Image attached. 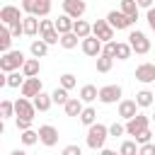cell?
I'll return each mask as SVG.
<instances>
[{
  "label": "cell",
  "mask_w": 155,
  "mask_h": 155,
  "mask_svg": "<svg viewBox=\"0 0 155 155\" xmlns=\"http://www.w3.org/2000/svg\"><path fill=\"white\" fill-rule=\"evenodd\" d=\"M107 138H109V126H104L99 121H94L92 126H87V148L90 150H102L104 143H107Z\"/></svg>",
  "instance_id": "1"
},
{
  "label": "cell",
  "mask_w": 155,
  "mask_h": 155,
  "mask_svg": "<svg viewBox=\"0 0 155 155\" xmlns=\"http://www.w3.org/2000/svg\"><path fill=\"white\" fill-rule=\"evenodd\" d=\"M73 24H75V19H73L70 15H65V12H63V15L56 19V29H58L61 34H65V31H73Z\"/></svg>",
  "instance_id": "23"
},
{
  "label": "cell",
  "mask_w": 155,
  "mask_h": 155,
  "mask_svg": "<svg viewBox=\"0 0 155 155\" xmlns=\"http://www.w3.org/2000/svg\"><path fill=\"white\" fill-rule=\"evenodd\" d=\"M51 97H53V104H61V107L70 99V97H68V90H65L63 85H61V87H56V90L51 92Z\"/></svg>",
  "instance_id": "31"
},
{
  "label": "cell",
  "mask_w": 155,
  "mask_h": 155,
  "mask_svg": "<svg viewBox=\"0 0 155 155\" xmlns=\"http://www.w3.org/2000/svg\"><path fill=\"white\" fill-rule=\"evenodd\" d=\"M41 39H44L48 46L61 44V31H58V29H48V31H44V34H41Z\"/></svg>",
  "instance_id": "36"
},
{
  "label": "cell",
  "mask_w": 155,
  "mask_h": 155,
  "mask_svg": "<svg viewBox=\"0 0 155 155\" xmlns=\"http://www.w3.org/2000/svg\"><path fill=\"white\" fill-rule=\"evenodd\" d=\"M131 53H133V48H131L128 41H126V44H116V56H114V58H119V61H128Z\"/></svg>",
  "instance_id": "30"
},
{
  "label": "cell",
  "mask_w": 155,
  "mask_h": 155,
  "mask_svg": "<svg viewBox=\"0 0 155 155\" xmlns=\"http://www.w3.org/2000/svg\"><path fill=\"white\" fill-rule=\"evenodd\" d=\"M51 104H53V97H51V94H46L44 90L34 97V107H36V111H48V109H51Z\"/></svg>",
  "instance_id": "20"
},
{
  "label": "cell",
  "mask_w": 155,
  "mask_h": 155,
  "mask_svg": "<svg viewBox=\"0 0 155 155\" xmlns=\"http://www.w3.org/2000/svg\"><path fill=\"white\" fill-rule=\"evenodd\" d=\"M102 53L114 58V56H116V41H114V39H111V41H104V48H102Z\"/></svg>",
  "instance_id": "40"
},
{
  "label": "cell",
  "mask_w": 155,
  "mask_h": 155,
  "mask_svg": "<svg viewBox=\"0 0 155 155\" xmlns=\"http://www.w3.org/2000/svg\"><path fill=\"white\" fill-rule=\"evenodd\" d=\"M41 90H44V82L39 80V75H34V78H27V80H24V85L19 87V92H22L24 97H29V99H34V97H36Z\"/></svg>",
  "instance_id": "12"
},
{
  "label": "cell",
  "mask_w": 155,
  "mask_h": 155,
  "mask_svg": "<svg viewBox=\"0 0 155 155\" xmlns=\"http://www.w3.org/2000/svg\"><path fill=\"white\" fill-rule=\"evenodd\" d=\"M12 31H10V24H2V29H0V51L5 53V51H10V46H12Z\"/></svg>",
  "instance_id": "21"
},
{
  "label": "cell",
  "mask_w": 155,
  "mask_h": 155,
  "mask_svg": "<svg viewBox=\"0 0 155 155\" xmlns=\"http://www.w3.org/2000/svg\"><path fill=\"white\" fill-rule=\"evenodd\" d=\"M138 114V102L136 99H121L119 102V116L124 119V121H128L131 116H136Z\"/></svg>",
  "instance_id": "16"
},
{
  "label": "cell",
  "mask_w": 155,
  "mask_h": 155,
  "mask_svg": "<svg viewBox=\"0 0 155 155\" xmlns=\"http://www.w3.org/2000/svg\"><path fill=\"white\" fill-rule=\"evenodd\" d=\"M34 114H36V107H34V99H29V97H19L17 102H15V116H24V119H34Z\"/></svg>",
  "instance_id": "8"
},
{
  "label": "cell",
  "mask_w": 155,
  "mask_h": 155,
  "mask_svg": "<svg viewBox=\"0 0 155 155\" xmlns=\"http://www.w3.org/2000/svg\"><path fill=\"white\" fill-rule=\"evenodd\" d=\"M29 53H31V56H36V58H44V56L48 53V44H46L44 39H34V41H31V46H29Z\"/></svg>",
  "instance_id": "22"
},
{
  "label": "cell",
  "mask_w": 155,
  "mask_h": 155,
  "mask_svg": "<svg viewBox=\"0 0 155 155\" xmlns=\"http://www.w3.org/2000/svg\"><path fill=\"white\" fill-rule=\"evenodd\" d=\"M136 2H138V7H145V10L153 7V0H136Z\"/></svg>",
  "instance_id": "47"
},
{
  "label": "cell",
  "mask_w": 155,
  "mask_h": 155,
  "mask_svg": "<svg viewBox=\"0 0 155 155\" xmlns=\"http://www.w3.org/2000/svg\"><path fill=\"white\" fill-rule=\"evenodd\" d=\"M10 31H12V36H15V39H19V36L24 34V24H22V19H19V22H15V24H10Z\"/></svg>",
  "instance_id": "41"
},
{
  "label": "cell",
  "mask_w": 155,
  "mask_h": 155,
  "mask_svg": "<svg viewBox=\"0 0 155 155\" xmlns=\"http://www.w3.org/2000/svg\"><path fill=\"white\" fill-rule=\"evenodd\" d=\"M128 44H131V48H133L136 53H140V56H145V53L150 51V39H148L143 31H138V29H133V31L128 34Z\"/></svg>",
  "instance_id": "4"
},
{
  "label": "cell",
  "mask_w": 155,
  "mask_h": 155,
  "mask_svg": "<svg viewBox=\"0 0 155 155\" xmlns=\"http://www.w3.org/2000/svg\"><path fill=\"white\" fill-rule=\"evenodd\" d=\"M85 10H87L85 0H63V12L70 15L73 19H80L85 15Z\"/></svg>",
  "instance_id": "14"
},
{
  "label": "cell",
  "mask_w": 155,
  "mask_h": 155,
  "mask_svg": "<svg viewBox=\"0 0 155 155\" xmlns=\"http://www.w3.org/2000/svg\"><path fill=\"white\" fill-rule=\"evenodd\" d=\"M10 116H15V102L2 99L0 102V119H10Z\"/></svg>",
  "instance_id": "34"
},
{
  "label": "cell",
  "mask_w": 155,
  "mask_h": 155,
  "mask_svg": "<svg viewBox=\"0 0 155 155\" xmlns=\"http://www.w3.org/2000/svg\"><path fill=\"white\" fill-rule=\"evenodd\" d=\"M111 65H114V58L111 56H97V73H109L111 70Z\"/></svg>",
  "instance_id": "29"
},
{
  "label": "cell",
  "mask_w": 155,
  "mask_h": 155,
  "mask_svg": "<svg viewBox=\"0 0 155 155\" xmlns=\"http://www.w3.org/2000/svg\"><path fill=\"white\" fill-rule=\"evenodd\" d=\"M80 99L82 102H94V99H99V90L94 85H82L80 87Z\"/></svg>",
  "instance_id": "25"
},
{
  "label": "cell",
  "mask_w": 155,
  "mask_h": 155,
  "mask_svg": "<svg viewBox=\"0 0 155 155\" xmlns=\"http://www.w3.org/2000/svg\"><path fill=\"white\" fill-rule=\"evenodd\" d=\"M124 133H126V124H116V121H114V124L109 126V136L116 138V136H124Z\"/></svg>",
  "instance_id": "39"
},
{
  "label": "cell",
  "mask_w": 155,
  "mask_h": 155,
  "mask_svg": "<svg viewBox=\"0 0 155 155\" xmlns=\"http://www.w3.org/2000/svg\"><path fill=\"white\" fill-rule=\"evenodd\" d=\"M24 53L22 51H5L2 53V58H0V70L2 73H10V70H22V65H24Z\"/></svg>",
  "instance_id": "2"
},
{
  "label": "cell",
  "mask_w": 155,
  "mask_h": 155,
  "mask_svg": "<svg viewBox=\"0 0 155 155\" xmlns=\"http://www.w3.org/2000/svg\"><path fill=\"white\" fill-rule=\"evenodd\" d=\"M136 80L138 82H143V85H148V82H155V63H140L138 68H136Z\"/></svg>",
  "instance_id": "13"
},
{
  "label": "cell",
  "mask_w": 155,
  "mask_h": 155,
  "mask_svg": "<svg viewBox=\"0 0 155 155\" xmlns=\"http://www.w3.org/2000/svg\"><path fill=\"white\" fill-rule=\"evenodd\" d=\"M22 24H24V34L27 36H36L39 34V27H41V19L36 15H24Z\"/></svg>",
  "instance_id": "17"
},
{
  "label": "cell",
  "mask_w": 155,
  "mask_h": 155,
  "mask_svg": "<svg viewBox=\"0 0 155 155\" xmlns=\"http://www.w3.org/2000/svg\"><path fill=\"white\" fill-rule=\"evenodd\" d=\"M153 124H155V114H153Z\"/></svg>",
  "instance_id": "48"
},
{
  "label": "cell",
  "mask_w": 155,
  "mask_h": 155,
  "mask_svg": "<svg viewBox=\"0 0 155 155\" xmlns=\"http://www.w3.org/2000/svg\"><path fill=\"white\" fill-rule=\"evenodd\" d=\"M78 34L75 31H65V34H61V46L65 48V51H70V48H75L78 46Z\"/></svg>",
  "instance_id": "26"
},
{
  "label": "cell",
  "mask_w": 155,
  "mask_h": 155,
  "mask_svg": "<svg viewBox=\"0 0 155 155\" xmlns=\"http://www.w3.org/2000/svg\"><path fill=\"white\" fill-rule=\"evenodd\" d=\"M73 31H75L80 39H85V36H90V34H92V24H90V22H85V19L80 17V19H75V24H73Z\"/></svg>",
  "instance_id": "24"
},
{
  "label": "cell",
  "mask_w": 155,
  "mask_h": 155,
  "mask_svg": "<svg viewBox=\"0 0 155 155\" xmlns=\"http://www.w3.org/2000/svg\"><path fill=\"white\" fill-rule=\"evenodd\" d=\"M119 10L126 12L128 17H136V19H138V2H136V0H121Z\"/></svg>",
  "instance_id": "28"
},
{
  "label": "cell",
  "mask_w": 155,
  "mask_h": 155,
  "mask_svg": "<svg viewBox=\"0 0 155 155\" xmlns=\"http://www.w3.org/2000/svg\"><path fill=\"white\" fill-rule=\"evenodd\" d=\"M136 102H138V107H150L153 104V92L150 90H140V92H136Z\"/></svg>",
  "instance_id": "32"
},
{
  "label": "cell",
  "mask_w": 155,
  "mask_h": 155,
  "mask_svg": "<svg viewBox=\"0 0 155 155\" xmlns=\"http://www.w3.org/2000/svg\"><path fill=\"white\" fill-rule=\"evenodd\" d=\"M138 148H140V145H138V140H124V143H121V148H119V153H121V155H136V153H138Z\"/></svg>",
  "instance_id": "35"
},
{
  "label": "cell",
  "mask_w": 155,
  "mask_h": 155,
  "mask_svg": "<svg viewBox=\"0 0 155 155\" xmlns=\"http://www.w3.org/2000/svg\"><path fill=\"white\" fill-rule=\"evenodd\" d=\"M153 31H155V29H153Z\"/></svg>",
  "instance_id": "49"
},
{
  "label": "cell",
  "mask_w": 155,
  "mask_h": 155,
  "mask_svg": "<svg viewBox=\"0 0 155 155\" xmlns=\"http://www.w3.org/2000/svg\"><path fill=\"white\" fill-rule=\"evenodd\" d=\"M22 143L24 145H34L36 140H39V131H31V128H27V131H22Z\"/></svg>",
  "instance_id": "37"
},
{
  "label": "cell",
  "mask_w": 155,
  "mask_h": 155,
  "mask_svg": "<svg viewBox=\"0 0 155 155\" xmlns=\"http://www.w3.org/2000/svg\"><path fill=\"white\" fill-rule=\"evenodd\" d=\"M24 80H27V75L19 73V70H10L7 73V87H22Z\"/></svg>",
  "instance_id": "27"
},
{
  "label": "cell",
  "mask_w": 155,
  "mask_h": 155,
  "mask_svg": "<svg viewBox=\"0 0 155 155\" xmlns=\"http://www.w3.org/2000/svg\"><path fill=\"white\" fill-rule=\"evenodd\" d=\"M138 153L140 155H155V143H140V148H138Z\"/></svg>",
  "instance_id": "43"
},
{
  "label": "cell",
  "mask_w": 155,
  "mask_h": 155,
  "mask_svg": "<svg viewBox=\"0 0 155 155\" xmlns=\"http://www.w3.org/2000/svg\"><path fill=\"white\" fill-rule=\"evenodd\" d=\"M22 10H24L27 15L48 17V12H51V0H22Z\"/></svg>",
  "instance_id": "3"
},
{
  "label": "cell",
  "mask_w": 155,
  "mask_h": 155,
  "mask_svg": "<svg viewBox=\"0 0 155 155\" xmlns=\"http://www.w3.org/2000/svg\"><path fill=\"white\" fill-rule=\"evenodd\" d=\"M82 150H80V145H65L63 148V155H80Z\"/></svg>",
  "instance_id": "45"
},
{
  "label": "cell",
  "mask_w": 155,
  "mask_h": 155,
  "mask_svg": "<svg viewBox=\"0 0 155 155\" xmlns=\"http://www.w3.org/2000/svg\"><path fill=\"white\" fill-rule=\"evenodd\" d=\"M31 121H34V119H24V116H17V131H27V128H31Z\"/></svg>",
  "instance_id": "44"
},
{
  "label": "cell",
  "mask_w": 155,
  "mask_h": 155,
  "mask_svg": "<svg viewBox=\"0 0 155 155\" xmlns=\"http://www.w3.org/2000/svg\"><path fill=\"white\" fill-rule=\"evenodd\" d=\"M102 48H104V41H102L99 36L90 34V36H85V39H82V53H85V56L97 58V56H102Z\"/></svg>",
  "instance_id": "6"
},
{
  "label": "cell",
  "mask_w": 155,
  "mask_h": 155,
  "mask_svg": "<svg viewBox=\"0 0 155 155\" xmlns=\"http://www.w3.org/2000/svg\"><path fill=\"white\" fill-rule=\"evenodd\" d=\"M97 121V111L92 109V107H85L82 109V114H80V124H85V126H92Z\"/></svg>",
  "instance_id": "33"
},
{
  "label": "cell",
  "mask_w": 155,
  "mask_h": 155,
  "mask_svg": "<svg viewBox=\"0 0 155 155\" xmlns=\"http://www.w3.org/2000/svg\"><path fill=\"white\" fill-rule=\"evenodd\" d=\"M39 143H41V145H46V148H53V145L58 143V128H56V126H51V124L39 126Z\"/></svg>",
  "instance_id": "9"
},
{
  "label": "cell",
  "mask_w": 155,
  "mask_h": 155,
  "mask_svg": "<svg viewBox=\"0 0 155 155\" xmlns=\"http://www.w3.org/2000/svg\"><path fill=\"white\" fill-rule=\"evenodd\" d=\"M99 102L102 104H116V102H121V87L119 85H104V87H99Z\"/></svg>",
  "instance_id": "10"
},
{
  "label": "cell",
  "mask_w": 155,
  "mask_h": 155,
  "mask_svg": "<svg viewBox=\"0 0 155 155\" xmlns=\"http://www.w3.org/2000/svg\"><path fill=\"white\" fill-rule=\"evenodd\" d=\"M58 82H61L65 90H73V87L78 85V80H75V75H73V73H63V75L58 78Z\"/></svg>",
  "instance_id": "38"
},
{
  "label": "cell",
  "mask_w": 155,
  "mask_h": 155,
  "mask_svg": "<svg viewBox=\"0 0 155 155\" xmlns=\"http://www.w3.org/2000/svg\"><path fill=\"white\" fill-rule=\"evenodd\" d=\"M0 19H2V24H15V22H19V19H24V17H22L19 7H15V5H5V7L0 10Z\"/></svg>",
  "instance_id": "15"
},
{
  "label": "cell",
  "mask_w": 155,
  "mask_h": 155,
  "mask_svg": "<svg viewBox=\"0 0 155 155\" xmlns=\"http://www.w3.org/2000/svg\"><path fill=\"white\" fill-rule=\"evenodd\" d=\"M145 19H148L150 29H155V7H148V15H145Z\"/></svg>",
  "instance_id": "46"
},
{
  "label": "cell",
  "mask_w": 155,
  "mask_h": 155,
  "mask_svg": "<svg viewBox=\"0 0 155 155\" xmlns=\"http://www.w3.org/2000/svg\"><path fill=\"white\" fill-rule=\"evenodd\" d=\"M92 34L99 36L102 41H111V39H114V27L109 24V19H97V22L92 24Z\"/></svg>",
  "instance_id": "11"
},
{
  "label": "cell",
  "mask_w": 155,
  "mask_h": 155,
  "mask_svg": "<svg viewBox=\"0 0 155 155\" xmlns=\"http://www.w3.org/2000/svg\"><path fill=\"white\" fill-rule=\"evenodd\" d=\"M82 104H85V102H82L80 97H70V99L63 104V109H65V114H68V116H80V114H82V109H85Z\"/></svg>",
  "instance_id": "18"
},
{
  "label": "cell",
  "mask_w": 155,
  "mask_h": 155,
  "mask_svg": "<svg viewBox=\"0 0 155 155\" xmlns=\"http://www.w3.org/2000/svg\"><path fill=\"white\" fill-rule=\"evenodd\" d=\"M150 126V116H145V114H136V116H131L128 121H126V136H138L143 128H148Z\"/></svg>",
  "instance_id": "7"
},
{
  "label": "cell",
  "mask_w": 155,
  "mask_h": 155,
  "mask_svg": "<svg viewBox=\"0 0 155 155\" xmlns=\"http://www.w3.org/2000/svg\"><path fill=\"white\" fill-rule=\"evenodd\" d=\"M22 73H24L27 78L39 75V73H41V63H39V58H36V56H34V58H27L24 65H22Z\"/></svg>",
  "instance_id": "19"
},
{
  "label": "cell",
  "mask_w": 155,
  "mask_h": 155,
  "mask_svg": "<svg viewBox=\"0 0 155 155\" xmlns=\"http://www.w3.org/2000/svg\"><path fill=\"white\" fill-rule=\"evenodd\" d=\"M107 19H109V24H111L114 29H128V27L136 24V17H128V15L121 12V10H111V12L107 15Z\"/></svg>",
  "instance_id": "5"
},
{
  "label": "cell",
  "mask_w": 155,
  "mask_h": 155,
  "mask_svg": "<svg viewBox=\"0 0 155 155\" xmlns=\"http://www.w3.org/2000/svg\"><path fill=\"white\" fill-rule=\"evenodd\" d=\"M150 138H153V131H150V126H148V128H143V131H140V133L136 136V140H138V145H140V143H148Z\"/></svg>",
  "instance_id": "42"
}]
</instances>
